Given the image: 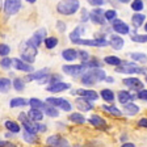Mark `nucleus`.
I'll return each mask as SVG.
<instances>
[{
  "label": "nucleus",
  "mask_w": 147,
  "mask_h": 147,
  "mask_svg": "<svg viewBox=\"0 0 147 147\" xmlns=\"http://www.w3.org/2000/svg\"><path fill=\"white\" fill-rule=\"evenodd\" d=\"M9 51H11V47H9L8 45H5V43H0V55H1V57L8 55Z\"/></svg>",
  "instance_id": "58836bf2"
},
{
  "label": "nucleus",
  "mask_w": 147,
  "mask_h": 147,
  "mask_svg": "<svg viewBox=\"0 0 147 147\" xmlns=\"http://www.w3.org/2000/svg\"><path fill=\"white\" fill-rule=\"evenodd\" d=\"M104 110H107V112H109V113L114 114L116 117H119V116H122V112L121 110H118L116 107H109V105H104Z\"/></svg>",
  "instance_id": "c9c22d12"
},
{
  "label": "nucleus",
  "mask_w": 147,
  "mask_h": 147,
  "mask_svg": "<svg viewBox=\"0 0 147 147\" xmlns=\"http://www.w3.org/2000/svg\"><path fill=\"white\" fill-rule=\"evenodd\" d=\"M88 121H89V122H91L93 126H96V127H102V129L107 127V123H105V121L101 118L100 116H97V114H92V116L89 117Z\"/></svg>",
  "instance_id": "a211bd4d"
},
{
  "label": "nucleus",
  "mask_w": 147,
  "mask_h": 147,
  "mask_svg": "<svg viewBox=\"0 0 147 147\" xmlns=\"http://www.w3.org/2000/svg\"><path fill=\"white\" fill-rule=\"evenodd\" d=\"M130 57L134 61H144L146 59V54H142V53H133V54H130Z\"/></svg>",
  "instance_id": "37998d69"
},
{
  "label": "nucleus",
  "mask_w": 147,
  "mask_h": 147,
  "mask_svg": "<svg viewBox=\"0 0 147 147\" xmlns=\"http://www.w3.org/2000/svg\"><path fill=\"white\" fill-rule=\"evenodd\" d=\"M133 100V95H130L127 91H119L118 92V101L121 104H127L129 101Z\"/></svg>",
  "instance_id": "5701e85b"
},
{
  "label": "nucleus",
  "mask_w": 147,
  "mask_h": 147,
  "mask_svg": "<svg viewBox=\"0 0 147 147\" xmlns=\"http://www.w3.org/2000/svg\"><path fill=\"white\" fill-rule=\"evenodd\" d=\"M61 108L63 110H66V112H70V110H71V104L68 102V101L63 100V101H62V104H61Z\"/></svg>",
  "instance_id": "de8ad7c7"
},
{
  "label": "nucleus",
  "mask_w": 147,
  "mask_h": 147,
  "mask_svg": "<svg viewBox=\"0 0 147 147\" xmlns=\"http://www.w3.org/2000/svg\"><path fill=\"white\" fill-rule=\"evenodd\" d=\"M11 108H21V107H25L28 105V101L25 98H21V97H16L13 100H11Z\"/></svg>",
  "instance_id": "bb28decb"
},
{
  "label": "nucleus",
  "mask_w": 147,
  "mask_h": 147,
  "mask_svg": "<svg viewBox=\"0 0 147 147\" xmlns=\"http://www.w3.org/2000/svg\"><path fill=\"white\" fill-rule=\"evenodd\" d=\"M104 61L107 62L108 64H112V66H117V67H118L119 64L122 63V62H121V59L117 58V57H107Z\"/></svg>",
  "instance_id": "e433bc0d"
},
{
  "label": "nucleus",
  "mask_w": 147,
  "mask_h": 147,
  "mask_svg": "<svg viewBox=\"0 0 147 147\" xmlns=\"http://www.w3.org/2000/svg\"><path fill=\"white\" fill-rule=\"evenodd\" d=\"M139 112V107L133 102H127V104L123 105V113L127 114V116H134Z\"/></svg>",
  "instance_id": "6ab92c4d"
},
{
  "label": "nucleus",
  "mask_w": 147,
  "mask_h": 147,
  "mask_svg": "<svg viewBox=\"0 0 147 147\" xmlns=\"http://www.w3.org/2000/svg\"><path fill=\"white\" fill-rule=\"evenodd\" d=\"M12 64H13V67H15L16 70L25 71V72H30V71L33 70V67H32V66H29V64H28V63H25V62H22L21 59H18V58L12 59Z\"/></svg>",
  "instance_id": "dca6fc26"
},
{
  "label": "nucleus",
  "mask_w": 147,
  "mask_h": 147,
  "mask_svg": "<svg viewBox=\"0 0 147 147\" xmlns=\"http://www.w3.org/2000/svg\"><path fill=\"white\" fill-rule=\"evenodd\" d=\"M18 119L21 121V123L24 125V127L26 129L28 133H30V134H34V133L37 131L36 123H33L29 118H26V113H20V116H18Z\"/></svg>",
  "instance_id": "1a4fd4ad"
},
{
  "label": "nucleus",
  "mask_w": 147,
  "mask_h": 147,
  "mask_svg": "<svg viewBox=\"0 0 147 147\" xmlns=\"http://www.w3.org/2000/svg\"><path fill=\"white\" fill-rule=\"evenodd\" d=\"M86 66L84 63L83 64H64L63 66V72L67 74V75H71V76H79L84 72L86 70Z\"/></svg>",
  "instance_id": "39448f33"
},
{
  "label": "nucleus",
  "mask_w": 147,
  "mask_h": 147,
  "mask_svg": "<svg viewBox=\"0 0 147 147\" xmlns=\"http://www.w3.org/2000/svg\"><path fill=\"white\" fill-rule=\"evenodd\" d=\"M26 116L29 117L30 121H41V119L43 118L42 112H41V110H37V109H30Z\"/></svg>",
  "instance_id": "b1692460"
},
{
  "label": "nucleus",
  "mask_w": 147,
  "mask_h": 147,
  "mask_svg": "<svg viewBox=\"0 0 147 147\" xmlns=\"http://www.w3.org/2000/svg\"><path fill=\"white\" fill-rule=\"evenodd\" d=\"M43 110H45V113L49 117H58L59 116L58 110L55 109V108H53V107H49V105H46V107L43 108Z\"/></svg>",
  "instance_id": "72a5a7b5"
},
{
  "label": "nucleus",
  "mask_w": 147,
  "mask_h": 147,
  "mask_svg": "<svg viewBox=\"0 0 147 147\" xmlns=\"http://www.w3.org/2000/svg\"><path fill=\"white\" fill-rule=\"evenodd\" d=\"M116 17H117V12L114 11V9H109V11L104 12V18H107V20H109V21L116 20Z\"/></svg>",
  "instance_id": "4c0bfd02"
},
{
  "label": "nucleus",
  "mask_w": 147,
  "mask_h": 147,
  "mask_svg": "<svg viewBox=\"0 0 147 147\" xmlns=\"http://www.w3.org/2000/svg\"><path fill=\"white\" fill-rule=\"evenodd\" d=\"M88 3L91 5H104L105 1H102V0H89Z\"/></svg>",
  "instance_id": "8fccbe9b"
},
{
  "label": "nucleus",
  "mask_w": 147,
  "mask_h": 147,
  "mask_svg": "<svg viewBox=\"0 0 147 147\" xmlns=\"http://www.w3.org/2000/svg\"><path fill=\"white\" fill-rule=\"evenodd\" d=\"M21 8V3L17 0H7L4 1V11L7 15H15L20 11Z\"/></svg>",
  "instance_id": "0eeeda50"
},
{
  "label": "nucleus",
  "mask_w": 147,
  "mask_h": 147,
  "mask_svg": "<svg viewBox=\"0 0 147 147\" xmlns=\"http://www.w3.org/2000/svg\"><path fill=\"white\" fill-rule=\"evenodd\" d=\"M75 104H76V107L79 108L80 110H83V112H88V110H91V108H92V105H91L89 101L84 100V98H80V97L76 98Z\"/></svg>",
  "instance_id": "4be33fe9"
},
{
  "label": "nucleus",
  "mask_w": 147,
  "mask_h": 147,
  "mask_svg": "<svg viewBox=\"0 0 147 147\" xmlns=\"http://www.w3.org/2000/svg\"><path fill=\"white\" fill-rule=\"evenodd\" d=\"M82 11H83V17H82V21H87V18H88V15H87V13H88V12H87V9H84V8H83Z\"/></svg>",
  "instance_id": "864d4df0"
},
{
  "label": "nucleus",
  "mask_w": 147,
  "mask_h": 147,
  "mask_svg": "<svg viewBox=\"0 0 147 147\" xmlns=\"http://www.w3.org/2000/svg\"><path fill=\"white\" fill-rule=\"evenodd\" d=\"M110 45L113 46V49H116V50H121L123 47V45H125V41L121 38L119 36H112L110 37Z\"/></svg>",
  "instance_id": "aec40b11"
},
{
  "label": "nucleus",
  "mask_w": 147,
  "mask_h": 147,
  "mask_svg": "<svg viewBox=\"0 0 147 147\" xmlns=\"http://www.w3.org/2000/svg\"><path fill=\"white\" fill-rule=\"evenodd\" d=\"M68 118L72 121V122H76V123H84L86 122V118L82 116L80 113H71V116Z\"/></svg>",
  "instance_id": "7c9ffc66"
},
{
  "label": "nucleus",
  "mask_w": 147,
  "mask_h": 147,
  "mask_svg": "<svg viewBox=\"0 0 147 147\" xmlns=\"http://www.w3.org/2000/svg\"><path fill=\"white\" fill-rule=\"evenodd\" d=\"M78 54H79V57L82 58V61H83V62H88V61H89V54H88L87 51L82 50V51H79Z\"/></svg>",
  "instance_id": "49530a36"
},
{
  "label": "nucleus",
  "mask_w": 147,
  "mask_h": 147,
  "mask_svg": "<svg viewBox=\"0 0 147 147\" xmlns=\"http://www.w3.org/2000/svg\"><path fill=\"white\" fill-rule=\"evenodd\" d=\"M46 142L50 147H70L68 142L61 135H51V137L47 138Z\"/></svg>",
  "instance_id": "423d86ee"
},
{
  "label": "nucleus",
  "mask_w": 147,
  "mask_h": 147,
  "mask_svg": "<svg viewBox=\"0 0 147 147\" xmlns=\"http://www.w3.org/2000/svg\"><path fill=\"white\" fill-rule=\"evenodd\" d=\"M123 84L126 87H129L130 89H135V91H142L143 89V83L137 78H127L123 79Z\"/></svg>",
  "instance_id": "9d476101"
},
{
  "label": "nucleus",
  "mask_w": 147,
  "mask_h": 147,
  "mask_svg": "<svg viewBox=\"0 0 147 147\" xmlns=\"http://www.w3.org/2000/svg\"><path fill=\"white\" fill-rule=\"evenodd\" d=\"M62 57H63V59H66L68 62L75 61L78 58V51L75 49H66L62 53Z\"/></svg>",
  "instance_id": "412c9836"
},
{
  "label": "nucleus",
  "mask_w": 147,
  "mask_h": 147,
  "mask_svg": "<svg viewBox=\"0 0 147 147\" xmlns=\"http://www.w3.org/2000/svg\"><path fill=\"white\" fill-rule=\"evenodd\" d=\"M131 20H133V24H134L135 26H141L144 21V15H142V13H135V15L133 16Z\"/></svg>",
  "instance_id": "c756f323"
},
{
  "label": "nucleus",
  "mask_w": 147,
  "mask_h": 147,
  "mask_svg": "<svg viewBox=\"0 0 147 147\" xmlns=\"http://www.w3.org/2000/svg\"><path fill=\"white\" fill-rule=\"evenodd\" d=\"M57 28H58L59 30H62V32H63L64 29H66V25H64V22L58 21V22H57Z\"/></svg>",
  "instance_id": "3c124183"
},
{
  "label": "nucleus",
  "mask_w": 147,
  "mask_h": 147,
  "mask_svg": "<svg viewBox=\"0 0 147 147\" xmlns=\"http://www.w3.org/2000/svg\"><path fill=\"white\" fill-rule=\"evenodd\" d=\"M20 50H21V58L22 62L25 63H33L36 61V55H37V47H34L30 43V41H25L22 42V45L20 46Z\"/></svg>",
  "instance_id": "f03ea898"
},
{
  "label": "nucleus",
  "mask_w": 147,
  "mask_h": 147,
  "mask_svg": "<svg viewBox=\"0 0 147 147\" xmlns=\"http://www.w3.org/2000/svg\"><path fill=\"white\" fill-rule=\"evenodd\" d=\"M36 127H37V131H45L46 130V126L40 125V123H36Z\"/></svg>",
  "instance_id": "603ef678"
},
{
  "label": "nucleus",
  "mask_w": 147,
  "mask_h": 147,
  "mask_svg": "<svg viewBox=\"0 0 147 147\" xmlns=\"http://www.w3.org/2000/svg\"><path fill=\"white\" fill-rule=\"evenodd\" d=\"M131 8L134 9V11H142V9H143V1H141V0H135V1H133Z\"/></svg>",
  "instance_id": "a19ab883"
},
{
  "label": "nucleus",
  "mask_w": 147,
  "mask_h": 147,
  "mask_svg": "<svg viewBox=\"0 0 147 147\" xmlns=\"http://www.w3.org/2000/svg\"><path fill=\"white\" fill-rule=\"evenodd\" d=\"M11 64H12V59H9V58H3L1 62H0V66L3 68H9Z\"/></svg>",
  "instance_id": "a18cd8bd"
},
{
  "label": "nucleus",
  "mask_w": 147,
  "mask_h": 147,
  "mask_svg": "<svg viewBox=\"0 0 147 147\" xmlns=\"http://www.w3.org/2000/svg\"><path fill=\"white\" fill-rule=\"evenodd\" d=\"M9 143L8 142H3V141H0V147H8Z\"/></svg>",
  "instance_id": "6e6d98bb"
},
{
  "label": "nucleus",
  "mask_w": 147,
  "mask_h": 147,
  "mask_svg": "<svg viewBox=\"0 0 147 147\" xmlns=\"http://www.w3.org/2000/svg\"><path fill=\"white\" fill-rule=\"evenodd\" d=\"M24 139L26 142H29V143H34V142H36V135L34 134H30V133H28V131H25L24 133Z\"/></svg>",
  "instance_id": "79ce46f5"
},
{
  "label": "nucleus",
  "mask_w": 147,
  "mask_h": 147,
  "mask_svg": "<svg viewBox=\"0 0 147 147\" xmlns=\"http://www.w3.org/2000/svg\"><path fill=\"white\" fill-rule=\"evenodd\" d=\"M117 72H123V74H146V71L143 68H141L139 66H137L135 63H121L118 67L116 68Z\"/></svg>",
  "instance_id": "20e7f679"
},
{
  "label": "nucleus",
  "mask_w": 147,
  "mask_h": 147,
  "mask_svg": "<svg viewBox=\"0 0 147 147\" xmlns=\"http://www.w3.org/2000/svg\"><path fill=\"white\" fill-rule=\"evenodd\" d=\"M139 126H142V127H146V126H147V119L146 118H142L141 121H139Z\"/></svg>",
  "instance_id": "5fc2aeb1"
},
{
  "label": "nucleus",
  "mask_w": 147,
  "mask_h": 147,
  "mask_svg": "<svg viewBox=\"0 0 147 147\" xmlns=\"http://www.w3.org/2000/svg\"><path fill=\"white\" fill-rule=\"evenodd\" d=\"M131 41H135V42H146V41H147V37H146V34H144V36L134 34V36H131Z\"/></svg>",
  "instance_id": "c03bdc74"
},
{
  "label": "nucleus",
  "mask_w": 147,
  "mask_h": 147,
  "mask_svg": "<svg viewBox=\"0 0 147 147\" xmlns=\"http://www.w3.org/2000/svg\"><path fill=\"white\" fill-rule=\"evenodd\" d=\"M138 98H141V100H146L147 98V91L146 89L139 91V93H138Z\"/></svg>",
  "instance_id": "09e8293b"
},
{
  "label": "nucleus",
  "mask_w": 147,
  "mask_h": 147,
  "mask_svg": "<svg viewBox=\"0 0 147 147\" xmlns=\"http://www.w3.org/2000/svg\"><path fill=\"white\" fill-rule=\"evenodd\" d=\"M101 97L104 98L105 101H108V102H113L114 93H113V91H110V89H102V91H101Z\"/></svg>",
  "instance_id": "cd10ccee"
},
{
  "label": "nucleus",
  "mask_w": 147,
  "mask_h": 147,
  "mask_svg": "<svg viewBox=\"0 0 147 147\" xmlns=\"http://www.w3.org/2000/svg\"><path fill=\"white\" fill-rule=\"evenodd\" d=\"M62 101H63V98H57V97H47L46 98V102L49 104V107L51 105L53 108L54 107H61Z\"/></svg>",
  "instance_id": "473e14b6"
},
{
  "label": "nucleus",
  "mask_w": 147,
  "mask_h": 147,
  "mask_svg": "<svg viewBox=\"0 0 147 147\" xmlns=\"http://www.w3.org/2000/svg\"><path fill=\"white\" fill-rule=\"evenodd\" d=\"M75 43L79 45H87V46H107L108 41H105L104 38H96V40H78Z\"/></svg>",
  "instance_id": "f8f14e48"
},
{
  "label": "nucleus",
  "mask_w": 147,
  "mask_h": 147,
  "mask_svg": "<svg viewBox=\"0 0 147 147\" xmlns=\"http://www.w3.org/2000/svg\"><path fill=\"white\" fill-rule=\"evenodd\" d=\"M78 93H79V95L82 96V98H84V100H93L95 101L98 98L97 92L92 91V89H79Z\"/></svg>",
  "instance_id": "f3484780"
},
{
  "label": "nucleus",
  "mask_w": 147,
  "mask_h": 147,
  "mask_svg": "<svg viewBox=\"0 0 147 147\" xmlns=\"http://www.w3.org/2000/svg\"><path fill=\"white\" fill-rule=\"evenodd\" d=\"M112 25H113V29L117 32V33L119 34H127L129 33V26L127 24H125L123 21H121V20H113L112 21Z\"/></svg>",
  "instance_id": "2eb2a0df"
},
{
  "label": "nucleus",
  "mask_w": 147,
  "mask_h": 147,
  "mask_svg": "<svg viewBox=\"0 0 147 147\" xmlns=\"http://www.w3.org/2000/svg\"><path fill=\"white\" fill-rule=\"evenodd\" d=\"M70 84L68 83H54V84H50L47 88H46V91H49V92H53V93H57V92H63L66 91V89L70 88Z\"/></svg>",
  "instance_id": "4468645a"
},
{
  "label": "nucleus",
  "mask_w": 147,
  "mask_h": 147,
  "mask_svg": "<svg viewBox=\"0 0 147 147\" xmlns=\"http://www.w3.org/2000/svg\"><path fill=\"white\" fill-rule=\"evenodd\" d=\"M104 79H105V72L101 68H92L91 71L86 72L82 76V83L86 84V86H92V84H95V83Z\"/></svg>",
  "instance_id": "f257e3e1"
},
{
  "label": "nucleus",
  "mask_w": 147,
  "mask_h": 147,
  "mask_svg": "<svg viewBox=\"0 0 147 147\" xmlns=\"http://www.w3.org/2000/svg\"><path fill=\"white\" fill-rule=\"evenodd\" d=\"M45 36H46V29L42 28V29H40V30H37L36 33H34V36L32 37L29 41H30V43L34 46V47H37V46H40L41 43H42Z\"/></svg>",
  "instance_id": "ddd939ff"
},
{
  "label": "nucleus",
  "mask_w": 147,
  "mask_h": 147,
  "mask_svg": "<svg viewBox=\"0 0 147 147\" xmlns=\"http://www.w3.org/2000/svg\"><path fill=\"white\" fill-rule=\"evenodd\" d=\"M49 68H42V70L40 71H37V72L32 74V75H28L26 80H29V82H32V80H40L41 83L46 82V80L49 79Z\"/></svg>",
  "instance_id": "6e6552de"
},
{
  "label": "nucleus",
  "mask_w": 147,
  "mask_h": 147,
  "mask_svg": "<svg viewBox=\"0 0 147 147\" xmlns=\"http://www.w3.org/2000/svg\"><path fill=\"white\" fill-rule=\"evenodd\" d=\"M9 87H11V80L7 79V78H0V91H8Z\"/></svg>",
  "instance_id": "2f4dec72"
},
{
  "label": "nucleus",
  "mask_w": 147,
  "mask_h": 147,
  "mask_svg": "<svg viewBox=\"0 0 147 147\" xmlns=\"http://www.w3.org/2000/svg\"><path fill=\"white\" fill-rule=\"evenodd\" d=\"M45 45L47 49H54L55 46L58 45V40L55 37H50V38H46L45 40Z\"/></svg>",
  "instance_id": "f704fd0d"
},
{
  "label": "nucleus",
  "mask_w": 147,
  "mask_h": 147,
  "mask_svg": "<svg viewBox=\"0 0 147 147\" xmlns=\"http://www.w3.org/2000/svg\"><path fill=\"white\" fill-rule=\"evenodd\" d=\"M122 147H134V144H133V143H125Z\"/></svg>",
  "instance_id": "4d7b16f0"
},
{
  "label": "nucleus",
  "mask_w": 147,
  "mask_h": 147,
  "mask_svg": "<svg viewBox=\"0 0 147 147\" xmlns=\"http://www.w3.org/2000/svg\"><path fill=\"white\" fill-rule=\"evenodd\" d=\"M5 127L8 129L9 131H12V133H18L20 131V126H18V123L13 122V121H5Z\"/></svg>",
  "instance_id": "c85d7f7f"
},
{
  "label": "nucleus",
  "mask_w": 147,
  "mask_h": 147,
  "mask_svg": "<svg viewBox=\"0 0 147 147\" xmlns=\"http://www.w3.org/2000/svg\"><path fill=\"white\" fill-rule=\"evenodd\" d=\"M28 104L32 107V109H37V110H41L46 107V104L43 101L38 100V98H30V100L28 101Z\"/></svg>",
  "instance_id": "a878e982"
},
{
  "label": "nucleus",
  "mask_w": 147,
  "mask_h": 147,
  "mask_svg": "<svg viewBox=\"0 0 147 147\" xmlns=\"http://www.w3.org/2000/svg\"><path fill=\"white\" fill-rule=\"evenodd\" d=\"M13 87L16 91H22L24 89V82L21 79H15L13 80Z\"/></svg>",
  "instance_id": "ea45409f"
},
{
  "label": "nucleus",
  "mask_w": 147,
  "mask_h": 147,
  "mask_svg": "<svg viewBox=\"0 0 147 147\" xmlns=\"http://www.w3.org/2000/svg\"><path fill=\"white\" fill-rule=\"evenodd\" d=\"M58 12L62 15H74L79 9V1L74 0V1H61L57 5Z\"/></svg>",
  "instance_id": "7ed1b4c3"
},
{
  "label": "nucleus",
  "mask_w": 147,
  "mask_h": 147,
  "mask_svg": "<svg viewBox=\"0 0 147 147\" xmlns=\"http://www.w3.org/2000/svg\"><path fill=\"white\" fill-rule=\"evenodd\" d=\"M84 29H86L84 26H78V28H75V29L72 30V33L70 34V40L72 41V42H76L78 40H80V37H82V33L84 32Z\"/></svg>",
  "instance_id": "393cba45"
},
{
  "label": "nucleus",
  "mask_w": 147,
  "mask_h": 147,
  "mask_svg": "<svg viewBox=\"0 0 147 147\" xmlns=\"http://www.w3.org/2000/svg\"><path fill=\"white\" fill-rule=\"evenodd\" d=\"M89 18L92 20V22H95L97 25H104L105 24V18H104V12L102 9H93L89 13Z\"/></svg>",
  "instance_id": "9b49d317"
}]
</instances>
